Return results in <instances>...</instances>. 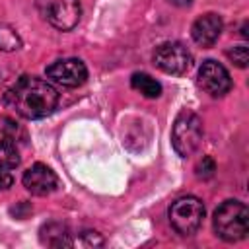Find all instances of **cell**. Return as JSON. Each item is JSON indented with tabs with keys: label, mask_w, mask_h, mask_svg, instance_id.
Masks as SVG:
<instances>
[{
	"label": "cell",
	"mask_w": 249,
	"mask_h": 249,
	"mask_svg": "<svg viewBox=\"0 0 249 249\" xmlns=\"http://www.w3.org/2000/svg\"><path fill=\"white\" fill-rule=\"evenodd\" d=\"M6 105L23 119H43L58 105V91L47 80L21 76L6 93Z\"/></svg>",
	"instance_id": "cell-1"
},
{
	"label": "cell",
	"mask_w": 249,
	"mask_h": 249,
	"mask_svg": "<svg viewBox=\"0 0 249 249\" xmlns=\"http://www.w3.org/2000/svg\"><path fill=\"white\" fill-rule=\"evenodd\" d=\"M212 224L224 241H239L249 231V210L239 200H226L216 208Z\"/></svg>",
	"instance_id": "cell-2"
},
{
	"label": "cell",
	"mask_w": 249,
	"mask_h": 249,
	"mask_svg": "<svg viewBox=\"0 0 249 249\" xmlns=\"http://www.w3.org/2000/svg\"><path fill=\"white\" fill-rule=\"evenodd\" d=\"M202 140V121L196 113L183 109L173 123L171 128V144L173 150L181 156L187 158L191 154H195V150L200 146Z\"/></svg>",
	"instance_id": "cell-3"
},
{
	"label": "cell",
	"mask_w": 249,
	"mask_h": 249,
	"mask_svg": "<svg viewBox=\"0 0 249 249\" xmlns=\"http://www.w3.org/2000/svg\"><path fill=\"white\" fill-rule=\"evenodd\" d=\"M204 218V204L196 196H181L169 206V222L181 235H193Z\"/></svg>",
	"instance_id": "cell-4"
},
{
	"label": "cell",
	"mask_w": 249,
	"mask_h": 249,
	"mask_svg": "<svg viewBox=\"0 0 249 249\" xmlns=\"http://www.w3.org/2000/svg\"><path fill=\"white\" fill-rule=\"evenodd\" d=\"M45 21L60 31H70L80 21V0H35Z\"/></svg>",
	"instance_id": "cell-5"
},
{
	"label": "cell",
	"mask_w": 249,
	"mask_h": 249,
	"mask_svg": "<svg viewBox=\"0 0 249 249\" xmlns=\"http://www.w3.org/2000/svg\"><path fill=\"white\" fill-rule=\"evenodd\" d=\"M154 62L165 74L183 76L193 66V54H191V51L183 43L167 41V43H161L154 51Z\"/></svg>",
	"instance_id": "cell-6"
},
{
	"label": "cell",
	"mask_w": 249,
	"mask_h": 249,
	"mask_svg": "<svg viewBox=\"0 0 249 249\" xmlns=\"http://www.w3.org/2000/svg\"><path fill=\"white\" fill-rule=\"evenodd\" d=\"M47 78L62 88H78L88 78V68L80 58H62L47 66Z\"/></svg>",
	"instance_id": "cell-7"
},
{
	"label": "cell",
	"mask_w": 249,
	"mask_h": 249,
	"mask_svg": "<svg viewBox=\"0 0 249 249\" xmlns=\"http://www.w3.org/2000/svg\"><path fill=\"white\" fill-rule=\"evenodd\" d=\"M198 84L212 97H220V95L230 91L231 78H230L228 70L220 62L210 58V60H204L200 64V68H198Z\"/></svg>",
	"instance_id": "cell-8"
},
{
	"label": "cell",
	"mask_w": 249,
	"mask_h": 249,
	"mask_svg": "<svg viewBox=\"0 0 249 249\" xmlns=\"http://www.w3.org/2000/svg\"><path fill=\"white\" fill-rule=\"evenodd\" d=\"M56 185H58L56 173L51 167H47L45 163H35L23 173V187L31 195L45 196V195L53 193L56 189Z\"/></svg>",
	"instance_id": "cell-9"
},
{
	"label": "cell",
	"mask_w": 249,
	"mask_h": 249,
	"mask_svg": "<svg viewBox=\"0 0 249 249\" xmlns=\"http://www.w3.org/2000/svg\"><path fill=\"white\" fill-rule=\"evenodd\" d=\"M222 27H224L222 18L218 14L208 12V14H202L200 18L195 19V23L191 27V35H193V39H195L196 45H200V47H212L220 39Z\"/></svg>",
	"instance_id": "cell-10"
},
{
	"label": "cell",
	"mask_w": 249,
	"mask_h": 249,
	"mask_svg": "<svg viewBox=\"0 0 249 249\" xmlns=\"http://www.w3.org/2000/svg\"><path fill=\"white\" fill-rule=\"evenodd\" d=\"M130 86H132L138 93H142L144 97H148V99L160 97V93H161L160 82L154 80V78H152L150 74H146V72H134L132 78H130Z\"/></svg>",
	"instance_id": "cell-11"
},
{
	"label": "cell",
	"mask_w": 249,
	"mask_h": 249,
	"mask_svg": "<svg viewBox=\"0 0 249 249\" xmlns=\"http://www.w3.org/2000/svg\"><path fill=\"white\" fill-rule=\"evenodd\" d=\"M41 239L47 245H54V247H62V245H70V233L62 224H47L41 230Z\"/></svg>",
	"instance_id": "cell-12"
},
{
	"label": "cell",
	"mask_w": 249,
	"mask_h": 249,
	"mask_svg": "<svg viewBox=\"0 0 249 249\" xmlns=\"http://www.w3.org/2000/svg\"><path fill=\"white\" fill-rule=\"evenodd\" d=\"M19 165V152L16 142L4 138L0 140V167L2 169H14Z\"/></svg>",
	"instance_id": "cell-13"
},
{
	"label": "cell",
	"mask_w": 249,
	"mask_h": 249,
	"mask_svg": "<svg viewBox=\"0 0 249 249\" xmlns=\"http://www.w3.org/2000/svg\"><path fill=\"white\" fill-rule=\"evenodd\" d=\"M19 47H21V39H19L18 31L8 23H0V51L14 53Z\"/></svg>",
	"instance_id": "cell-14"
},
{
	"label": "cell",
	"mask_w": 249,
	"mask_h": 249,
	"mask_svg": "<svg viewBox=\"0 0 249 249\" xmlns=\"http://www.w3.org/2000/svg\"><path fill=\"white\" fill-rule=\"evenodd\" d=\"M0 130H2V132H4V136H6L8 140H12V142L19 140V136H21V138H25L23 130L19 128V124H18L16 121L8 119V117H2V119H0Z\"/></svg>",
	"instance_id": "cell-15"
},
{
	"label": "cell",
	"mask_w": 249,
	"mask_h": 249,
	"mask_svg": "<svg viewBox=\"0 0 249 249\" xmlns=\"http://www.w3.org/2000/svg\"><path fill=\"white\" fill-rule=\"evenodd\" d=\"M226 54H228V58H230L235 66H239V68H245V66H247L249 51H247V47H245V45H237V47L230 49Z\"/></svg>",
	"instance_id": "cell-16"
},
{
	"label": "cell",
	"mask_w": 249,
	"mask_h": 249,
	"mask_svg": "<svg viewBox=\"0 0 249 249\" xmlns=\"http://www.w3.org/2000/svg\"><path fill=\"white\" fill-rule=\"evenodd\" d=\"M214 173V161L210 158H202V161L196 165V175L198 177H210Z\"/></svg>",
	"instance_id": "cell-17"
},
{
	"label": "cell",
	"mask_w": 249,
	"mask_h": 249,
	"mask_svg": "<svg viewBox=\"0 0 249 249\" xmlns=\"http://www.w3.org/2000/svg\"><path fill=\"white\" fill-rule=\"evenodd\" d=\"M12 183H14V177H12L6 169H2V167H0V191H4V189H8V187H12Z\"/></svg>",
	"instance_id": "cell-18"
},
{
	"label": "cell",
	"mask_w": 249,
	"mask_h": 249,
	"mask_svg": "<svg viewBox=\"0 0 249 249\" xmlns=\"http://www.w3.org/2000/svg\"><path fill=\"white\" fill-rule=\"evenodd\" d=\"M169 2H173L175 6H189L193 0H169Z\"/></svg>",
	"instance_id": "cell-19"
}]
</instances>
